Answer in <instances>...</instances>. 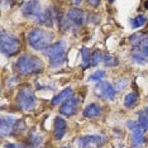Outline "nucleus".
Returning <instances> with one entry per match:
<instances>
[{"mask_svg": "<svg viewBox=\"0 0 148 148\" xmlns=\"http://www.w3.org/2000/svg\"><path fill=\"white\" fill-rule=\"evenodd\" d=\"M27 38H28V43L31 45V47H33L37 51H45L46 48H48L52 45L55 34L49 31H46V29L34 28L29 31Z\"/></svg>", "mask_w": 148, "mask_h": 148, "instance_id": "obj_1", "label": "nucleus"}, {"mask_svg": "<svg viewBox=\"0 0 148 148\" xmlns=\"http://www.w3.org/2000/svg\"><path fill=\"white\" fill-rule=\"evenodd\" d=\"M16 71L21 75H33V73H38L43 70V63L38 57L29 55V53H24L18 58L15 63Z\"/></svg>", "mask_w": 148, "mask_h": 148, "instance_id": "obj_2", "label": "nucleus"}, {"mask_svg": "<svg viewBox=\"0 0 148 148\" xmlns=\"http://www.w3.org/2000/svg\"><path fill=\"white\" fill-rule=\"evenodd\" d=\"M16 104H18L19 109L23 112H29V110L34 109L37 105L36 96L33 94V90L29 86H24L16 94Z\"/></svg>", "mask_w": 148, "mask_h": 148, "instance_id": "obj_3", "label": "nucleus"}, {"mask_svg": "<svg viewBox=\"0 0 148 148\" xmlns=\"http://www.w3.org/2000/svg\"><path fill=\"white\" fill-rule=\"evenodd\" d=\"M0 43H1V52L8 57L15 55L21 47V41L18 39V37L6 31H1Z\"/></svg>", "mask_w": 148, "mask_h": 148, "instance_id": "obj_4", "label": "nucleus"}, {"mask_svg": "<svg viewBox=\"0 0 148 148\" xmlns=\"http://www.w3.org/2000/svg\"><path fill=\"white\" fill-rule=\"evenodd\" d=\"M84 13L80 8H71L69 9L66 14V18L62 19V27L65 29H69L70 27H75V28H79V27L82 25L84 23Z\"/></svg>", "mask_w": 148, "mask_h": 148, "instance_id": "obj_5", "label": "nucleus"}, {"mask_svg": "<svg viewBox=\"0 0 148 148\" xmlns=\"http://www.w3.org/2000/svg\"><path fill=\"white\" fill-rule=\"evenodd\" d=\"M127 127L130 129L132 132V138H130V143H132L133 148H140V146H143L146 137H144V130L140 127V124L136 122V120H128Z\"/></svg>", "mask_w": 148, "mask_h": 148, "instance_id": "obj_6", "label": "nucleus"}, {"mask_svg": "<svg viewBox=\"0 0 148 148\" xmlns=\"http://www.w3.org/2000/svg\"><path fill=\"white\" fill-rule=\"evenodd\" d=\"M106 142V138L99 134H91V136H82L77 138L76 144L79 148H99Z\"/></svg>", "mask_w": 148, "mask_h": 148, "instance_id": "obj_7", "label": "nucleus"}, {"mask_svg": "<svg viewBox=\"0 0 148 148\" xmlns=\"http://www.w3.org/2000/svg\"><path fill=\"white\" fill-rule=\"evenodd\" d=\"M82 103V99L80 95H72L69 100H66L65 103L60 106V113L65 116H72L75 115L79 110L80 105Z\"/></svg>", "mask_w": 148, "mask_h": 148, "instance_id": "obj_8", "label": "nucleus"}, {"mask_svg": "<svg viewBox=\"0 0 148 148\" xmlns=\"http://www.w3.org/2000/svg\"><path fill=\"white\" fill-rule=\"evenodd\" d=\"M95 94L96 96L101 97L104 100H109V101H113L115 99L116 95V90L110 82L108 81H100L95 85Z\"/></svg>", "mask_w": 148, "mask_h": 148, "instance_id": "obj_9", "label": "nucleus"}, {"mask_svg": "<svg viewBox=\"0 0 148 148\" xmlns=\"http://www.w3.org/2000/svg\"><path fill=\"white\" fill-rule=\"evenodd\" d=\"M22 13L25 18H32L36 22L39 21L43 12L41 9V3L39 1H25L22 5Z\"/></svg>", "mask_w": 148, "mask_h": 148, "instance_id": "obj_10", "label": "nucleus"}, {"mask_svg": "<svg viewBox=\"0 0 148 148\" xmlns=\"http://www.w3.org/2000/svg\"><path fill=\"white\" fill-rule=\"evenodd\" d=\"M15 123H16V120L13 116L3 115L1 120H0V134H1V137L9 136V134L14 130Z\"/></svg>", "mask_w": 148, "mask_h": 148, "instance_id": "obj_11", "label": "nucleus"}, {"mask_svg": "<svg viewBox=\"0 0 148 148\" xmlns=\"http://www.w3.org/2000/svg\"><path fill=\"white\" fill-rule=\"evenodd\" d=\"M66 129H67L66 120L61 116H57L55 119V125H53V137H55V139L56 140L62 139L66 133Z\"/></svg>", "mask_w": 148, "mask_h": 148, "instance_id": "obj_12", "label": "nucleus"}, {"mask_svg": "<svg viewBox=\"0 0 148 148\" xmlns=\"http://www.w3.org/2000/svg\"><path fill=\"white\" fill-rule=\"evenodd\" d=\"M43 53L47 56V58H51L53 56H57V55H61V53H66V42H56V43H52L48 48H46Z\"/></svg>", "mask_w": 148, "mask_h": 148, "instance_id": "obj_13", "label": "nucleus"}, {"mask_svg": "<svg viewBox=\"0 0 148 148\" xmlns=\"http://www.w3.org/2000/svg\"><path fill=\"white\" fill-rule=\"evenodd\" d=\"M101 114V108L97 104L92 103V104H89L85 109L82 110V115L85 118H89V119H94V118H97Z\"/></svg>", "mask_w": 148, "mask_h": 148, "instance_id": "obj_14", "label": "nucleus"}, {"mask_svg": "<svg viewBox=\"0 0 148 148\" xmlns=\"http://www.w3.org/2000/svg\"><path fill=\"white\" fill-rule=\"evenodd\" d=\"M71 96H72V89L71 87H66V89H63L61 92L57 94V95L52 99V105H58V104H61V103L63 104Z\"/></svg>", "mask_w": 148, "mask_h": 148, "instance_id": "obj_15", "label": "nucleus"}, {"mask_svg": "<svg viewBox=\"0 0 148 148\" xmlns=\"http://www.w3.org/2000/svg\"><path fill=\"white\" fill-rule=\"evenodd\" d=\"M42 136L37 130H31L28 136V148H39L42 144Z\"/></svg>", "mask_w": 148, "mask_h": 148, "instance_id": "obj_16", "label": "nucleus"}, {"mask_svg": "<svg viewBox=\"0 0 148 148\" xmlns=\"http://www.w3.org/2000/svg\"><path fill=\"white\" fill-rule=\"evenodd\" d=\"M130 57H132V60L138 65H144V63H147V57L146 55L143 53V51H140V49L138 48H134L132 53H130Z\"/></svg>", "mask_w": 148, "mask_h": 148, "instance_id": "obj_17", "label": "nucleus"}, {"mask_svg": "<svg viewBox=\"0 0 148 148\" xmlns=\"http://www.w3.org/2000/svg\"><path fill=\"white\" fill-rule=\"evenodd\" d=\"M80 52H81V57H82V69L85 70L87 67L91 66V53L92 52H90V49L86 48V47H82L80 49Z\"/></svg>", "mask_w": 148, "mask_h": 148, "instance_id": "obj_18", "label": "nucleus"}, {"mask_svg": "<svg viewBox=\"0 0 148 148\" xmlns=\"http://www.w3.org/2000/svg\"><path fill=\"white\" fill-rule=\"evenodd\" d=\"M138 100H139V96H138L137 92L127 94L125 97H124V106L128 108V109H130V108H133L138 103Z\"/></svg>", "mask_w": 148, "mask_h": 148, "instance_id": "obj_19", "label": "nucleus"}, {"mask_svg": "<svg viewBox=\"0 0 148 148\" xmlns=\"http://www.w3.org/2000/svg\"><path fill=\"white\" fill-rule=\"evenodd\" d=\"M144 41H146V36L142 34V33H134V34H132L129 37V42H130V45H132L133 47H139V46H142Z\"/></svg>", "mask_w": 148, "mask_h": 148, "instance_id": "obj_20", "label": "nucleus"}, {"mask_svg": "<svg viewBox=\"0 0 148 148\" xmlns=\"http://www.w3.org/2000/svg\"><path fill=\"white\" fill-rule=\"evenodd\" d=\"M138 123L140 124L143 130H148V106L138 113Z\"/></svg>", "mask_w": 148, "mask_h": 148, "instance_id": "obj_21", "label": "nucleus"}, {"mask_svg": "<svg viewBox=\"0 0 148 148\" xmlns=\"http://www.w3.org/2000/svg\"><path fill=\"white\" fill-rule=\"evenodd\" d=\"M65 61H66V53H61V55H57V56H53L51 58H48V62L51 67H60L65 63Z\"/></svg>", "mask_w": 148, "mask_h": 148, "instance_id": "obj_22", "label": "nucleus"}, {"mask_svg": "<svg viewBox=\"0 0 148 148\" xmlns=\"http://www.w3.org/2000/svg\"><path fill=\"white\" fill-rule=\"evenodd\" d=\"M104 57L105 56L103 55V52L100 51V49H95V51L91 53V66H96V65H99L100 62H103Z\"/></svg>", "mask_w": 148, "mask_h": 148, "instance_id": "obj_23", "label": "nucleus"}, {"mask_svg": "<svg viewBox=\"0 0 148 148\" xmlns=\"http://www.w3.org/2000/svg\"><path fill=\"white\" fill-rule=\"evenodd\" d=\"M104 76H105V71H103V70H99V71H95L94 73L89 76V81H101L104 79Z\"/></svg>", "mask_w": 148, "mask_h": 148, "instance_id": "obj_24", "label": "nucleus"}, {"mask_svg": "<svg viewBox=\"0 0 148 148\" xmlns=\"http://www.w3.org/2000/svg\"><path fill=\"white\" fill-rule=\"evenodd\" d=\"M146 23V16L144 15H138L134 19H132V27L133 28H139Z\"/></svg>", "mask_w": 148, "mask_h": 148, "instance_id": "obj_25", "label": "nucleus"}, {"mask_svg": "<svg viewBox=\"0 0 148 148\" xmlns=\"http://www.w3.org/2000/svg\"><path fill=\"white\" fill-rule=\"evenodd\" d=\"M104 63H105V66L108 67H114V66H116L118 63H119V61L115 58L114 56H105L104 57Z\"/></svg>", "mask_w": 148, "mask_h": 148, "instance_id": "obj_26", "label": "nucleus"}, {"mask_svg": "<svg viewBox=\"0 0 148 148\" xmlns=\"http://www.w3.org/2000/svg\"><path fill=\"white\" fill-rule=\"evenodd\" d=\"M119 80H120V79H119ZM127 85H128V80H127V79H122L120 81L116 82V85L114 86V87H115V90L118 91V90H123Z\"/></svg>", "mask_w": 148, "mask_h": 148, "instance_id": "obj_27", "label": "nucleus"}, {"mask_svg": "<svg viewBox=\"0 0 148 148\" xmlns=\"http://www.w3.org/2000/svg\"><path fill=\"white\" fill-rule=\"evenodd\" d=\"M25 129V124L23 120H16L15 125H14V130L15 132H22V130Z\"/></svg>", "mask_w": 148, "mask_h": 148, "instance_id": "obj_28", "label": "nucleus"}, {"mask_svg": "<svg viewBox=\"0 0 148 148\" xmlns=\"http://www.w3.org/2000/svg\"><path fill=\"white\" fill-rule=\"evenodd\" d=\"M5 147L6 148H27L23 144H19V143H8V144H5Z\"/></svg>", "mask_w": 148, "mask_h": 148, "instance_id": "obj_29", "label": "nucleus"}, {"mask_svg": "<svg viewBox=\"0 0 148 148\" xmlns=\"http://www.w3.org/2000/svg\"><path fill=\"white\" fill-rule=\"evenodd\" d=\"M142 51L144 55H146V57H148V38H146V41H144V43L142 45Z\"/></svg>", "mask_w": 148, "mask_h": 148, "instance_id": "obj_30", "label": "nucleus"}, {"mask_svg": "<svg viewBox=\"0 0 148 148\" xmlns=\"http://www.w3.org/2000/svg\"><path fill=\"white\" fill-rule=\"evenodd\" d=\"M89 4L95 6V5H99V4H100V1H89Z\"/></svg>", "mask_w": 148, "mask_h": 148, "instance_id": "obj_31", "label": "nucleus"}, {"mask_svg": "<svg viewBox=\"0 0 148 148\" xmlns=\"http://www.w3.org/2000/svg\"><path fill=\"white\" fill-rule=\"evenodd\" d=\"M144 8H146V9H148V1H146V3H144Z\"/></svg>", "mask_w": 148, "mask_h": 148, "instance_id": "obj_32", "label": "nucleus"}, {"mask_svg": "<svg viewBox=\"0 0 148 148\" xmlns=\"http://www.w3.org/2000/svg\"><path fill=\"white\" fill-rule=\"evenodd\" d=\"M61 148H70V147H61Z\"/></svg>", "mask_w": 148, "mask_h": 148, "instance_id": "obj_33", "label": "nucleus"}]
</instances>
